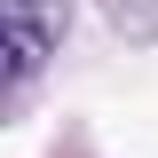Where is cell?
I'll return each mask as SVG.
<instances>
[{
	"instance_id": "6da1fadb",
	"label": "cell",
	"mask_w": 158,
	"mask_h": 158,
	"mask_svg": "<svg viewBox=\"0 0 158 158\" xmlns=\"http://www.w3.org/2000/svg\"><path fill=\"white\" fill-rule=\"evenodd\" d=\"M63 40V0H0V56H8V87L40 71Z\"/></svg>"
},
{
	"instance_id": "7a4b0ae2",
	"label": "cell",
	"mask_w": 158,
	"mask_h": 158,
	"mask_svg": "<svg viewBox=\"0 0 158 158\" xmlns=\"http://www.w3.org/2000/svg\"><path fill=\"white\" fill-rule=\"evenodd\" d=\"M103 8H111L118 32H135V40H150V32H158V0H103Z\"/></svg>"
}]
</instances>
